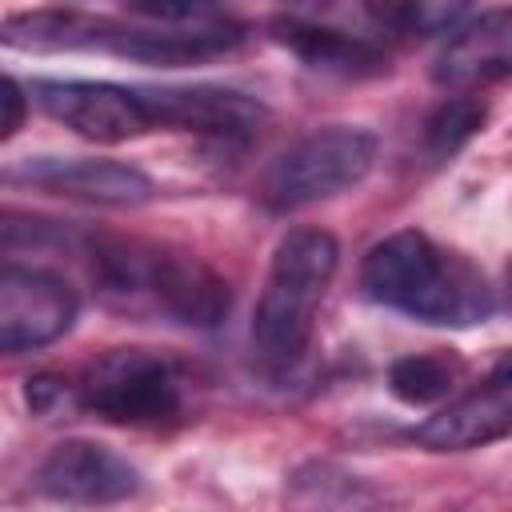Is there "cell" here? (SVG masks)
<instances>
[{
  "instance_id": "cell-7",
  "label": "cell",
  "mask_w": 512,
  "mask_h": 512,
  "mask_svg": "<svg viewBox=\"0 0 512 512\" xmlns=\"http://www.w3.org/2000/svg\"><path fill=\"white\" fill-rule=\"evenodd\" d=\"M76 292L44 268L8 264L0 276V348L8 356L36 352L76 324Z\"/></svg>"
},
{
  "instance_id": "cell-12",
  "label": "cell",
  "mask_w": 512,
  "mask_h": 512,
  "mask_svg": "<svg viewBox=\"0 0 512 512\" xmlns=\"http://www.w3.org/2000/svg\"><path fill=\"white\" fill-rule=\"evenodd\" d=\"M504 76H512V8H492L460 24L432 64V80L448 92H476Z\"/></svg>"
},
{
  "instance_id": "cell-20",
  "label": "cell",
  "mask_w": 512,
  "mask_h": 512,
  "mask_svg": "<svg viewBox=\"0 0 512 512\" xmlns=\"http://www.w3.org/2000/svg\"><path fill=\"white\" fill-rule=\"evenodd\" d=\"M24 400H28V408L36 416H48V412H56L68 400V384L60 376H52V372H36L24 384Z\"/></svg>"
},
{
  "instance_id": "cell-11",
  "label": "cell",
  "mask_w": 512,
  "mask_h": 512,
  "mask_svg": "<svg viewBox=\"0 0 512 512\" xmlns=\"http://www.w3.org/2000/svg\"><path fill=\"white\" fill-rule=\"evenodd\" d=\"M12 176L44 188L52 196H72V200H88V204H104V208H136L156 196V184L140 168L120 164V160L36 156V160H24Z\"/></svg>"
},
{
  "instance_id": "cell-10",
  "label": "cell",
  "mask_w": 512,
  "mask_h": 512,
  "mask_svg": "<svg viewBox=\"0 0 512 512\" xmlns=\"http://www.w3.org/2000/svg\"><path fill=\"white\" fill-rule=\"evenodd\" d=\"M156 128L196 132L208 140H252L264 124V104L236 88L192 84V88H144Z\"/></svg>"
},
{
  "instance_id": "cell-21",
  "label": "cell",
  "mask_w": 512,
  "mask_h": 512,
  "mask_svg": "<svg viewBox=\"0 0 512 512\" xmlns=\"http://www.w3.org/2000/svg\"><path fill=\"white\" fill-rule=\"evenodd\" d=\"M24 108H28V96H24V84L16 76L4 80V140L16 136V128L24 124Z\"/></svg>"
},
{
  "instance_id": "cell-19",
  "label": "cell",
  "mask_w": 512,
  "mask_h": 512,
  "mask_svg": "<svg viewBox=\"0 0 512 512\" xmlns=\"http://www.w3.org/2000/svg\"><path fill=\"white\" fill-rule=\"evenodd\" d=\"M232 0H136L132 8L156 24H212Z\"/></svg>"
},
{
  "instance_id": "cell-14",
  "label": "cell",
  "mask_w": 512,
  "mask_h": 512,
  "mask_svg": "<svg viewBox=\"0 0 512 512\" xmlns=\"http://www.w3.org/2000/svg\"><path fill=\"white\" fill-rule=\"evenodd\" d=\"M272 40L284 44L300 64H308L312 72H324V76L364 80V76L388 72V56L372 40L340 32V28H324V24H312L300 16L272 20Z\"/></svg>"
},
{
  "instance_id": "cell-1",
  "label": "cell",
  "mask_w": 512,
  "mask_h": 512,
  "mask_svg": "<svg viewBox=\"0 0 512 512\" xmlns=\"http://www.w3.org/2000/svg\"><path fill=\"white\" fill-rule=\"evenodd\" d=\"M360 288L368 300L436 328H476L496 308L484 272L416 228L392 232L368 248Z\"/></svg>"
},
{
  "instance_id": "cell-4",
  "label": "cell",
  "mask_w": 512,
  "mask_h": 512,
  "mask_svg": "<svg viewBox=\"0 0 512 512\" xmlns=\"http://www.w3.org/2000/svg\"><path fill=\"white\" fill-rule=\"evenodd\" d=\"M76 404L120 428H172L184 420V380L148 348H112L80 376Z\"/></svg>"
},
{
  "instance_id": "cell-9",
  "label": "cell",
  "mask_w": 512,
  "mask_h": 512,
  "mask_svg": "<svg viewBox=\"0 0 512 512\" xmlns=\"http://www.w3.org/2000/svg\"><path fill=\"white\" fill-rule=\"evenodd\" d=\"M40 492L64 504H120L140 492V472L96 440H60L40 460Z\"/></svg>"
},
{
  "instance_id": "cell-13",
  "label": "cell",
  "mask_w": 512,
  "mask_h": 512,
  "mask_svg": "<svg viewBox=\"0 0 512 512\" xmlns=\"http://www.w3.org/2000/svg\"><path fill=\"white\" fill-rule=\"evenodd\" d=\"M244 24L212 20V24H164V28H120L108 40V52L144 60V64H200L212 56H224L244 44Z\"/></svg>"
},
{
  "instance_id": "cell-23",
  "label": "cell",
  "mask_w": 512,
  "mask_h": 512,
  "mask_svg": "<svg viewBox=\"0 0 512 512\" xmlns=\"http://www.w3.org/2000/svg\"><path fill=\"white\" fill-rule=\"evenodd\" d=\"M292 4H300V8H324L328 0H292Z\"/></svg>"
},
{
  "instance_id": "cell-5",
  "label": "cell",
  "mask_w": 512,
  "mask_h": 512,
  "mask_svg": "<svg viewBox=\"0 0 512 512\" xmlns=\"http://www.w3.org/2000/svg\"><path fill=\"white\" fill-rule=\"evenodd\" d=\"M376 136L356 124H328L296 140L264 176V204L272 212H296L356 188L376 164Z\"/></svg>"
},
{
  "instance_id": "cell-15",
  "label": "cell",
  "mask_w": 512,
  "mask_h": 512,
  "mask_svg": "<svg viewBox=\"0 0 512 512\" xmlns=\"http://www.w3.org/2000/svg\"><path fill=\"white\" fill-rule=\"evenodd\" d=\"M116 24L76 12V8H36L4 20V44L20 52H76V48H108Z\"/></svg>"
},
{
  "instance_id": "cell-16",
  "label": "cell",
  "mask_w": 512,
  "mask_h": 512,
  "mask_svg": "<svg viewBox=\"0 0 512 512\" xmlns=\"http://www.w3.org/2000/svg\"><path fill=\"white\" fill-rule=\"evenodd\" d=\"M464 376H468V364L456 352H444V348L412 352L388 368V392L412 408H424V404L452 400V392L464 384Z\"/></svg>"
},
{
  "instance_id": "cell-18",
  "label": "cell",
  "mask_w": 512,
  "mask_h": 512,
  "mask_svg": "<svg viewBox=\"0 0 512 512\" xmlns=\"http://www.w3.org/2000/svg\"><path fill=\"white\" fill-rule=\"evenodd\" d=\"M384 28L408 32V36H432L456 24L468 8V0H360Z\"/></svg>"
},
{
  "instance_id": "cell-2",
  "label": "cell",
  "mask_w": 512,
  "mask_h": 512,
  "mask_svg": "<svg viewBox=\"0 0 512 512\" xmlns=\"http://www.w3.org/2000/svg\"><path fill=\"white\" fill-rule=\"evenodd\" d=\"M92 280L112 304L152 308L184 328H216L232 304L228 280L200 256L140 240H96Z\"/></svg>"
},
{
  "instance_id": "cell-17",
  "label": "cell",
  "mask_w": 512,
  "mask_h": 512,
  "mask_svg": "<svg viewBox=\"0 0 512 512\" xmlns=\"http://www.w3.org/2000/svg\"><path fill=\"white\" fill-rule=\"evenodd\" d=\"M484 120H488L484 100L456 92L452 100H444V104L424 120L420 140H424V148H428L432 160H448V156H456V152L484 128Z\"/></svg>"
},
{
  "instance_id": "cell-6",
  "label": "cell",
  "mask_w": 512,
  "mask_h": 512,
  "mask_svg": "<svg viewBox=\"0 0 512 512\" xmlns=\"http://www.w3.org/2000/svg\"><path fill=\"white\" fill-rule=\"evenodd\" d=\"M32 100L64 128L92 144H124L156 132L144 88L112 80H32Z\"/></svg>"
},
{
  "instance_id": "cell-22",
  "label": "cell",
  "mask_w": 512,
  "mask_h": 512,
  "mask_svg": "<svg viewBox=\"0 0 512 512\" xmlns=\"http://www.w3.org/2000/svg\"><path fill=\"white\" fill-rule=\"evenodd\" d=\"M504 296H508V308H512V264H508V272H504Z\"/></svg>"
},
{
  "instance_id": "cell-8",
  "label": "cell",
  "mask_w": 512,
  "mask_h": 512,
  "mask_svg": "<svg viewBox=\"0 0 512 512\" xmlns=\"http://www.w3.org/2000/svg\"><path fill=\"white\" fill-rule=\"evenodd\" d=\"M412 436L432 452H468L512 436V364L500 356L476 388L448 400Z\"/></svg>"
},
{
  "instance_id": "cell-3",
  "label": "cell",
  "mask_w": 512,
  "mask_h": 512,
  "mask_svg": "<svg viewBox=\"0 0 512 512\" xmlns=\"http://www.w3.org/2000/svg\"><path fill=\"white\" fill-rule=\"evenodd\" d=\"M336 268L340 244L324 228H292L276 244L252 312V352L268 376H284L304 360Z\"/></svg>"
}]
</instances>
